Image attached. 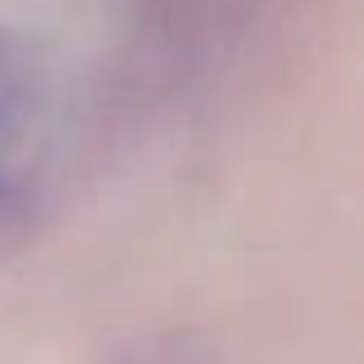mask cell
<instances>
[{"label":"cell","instance_id":"obj_1","mask_svg":"<svg viewBox=\"0 0 364 364\" xmlns=\"http://www.w3.org/2000/svg\"><path fill=\"white\" fill-rule=\"evenodd\" d=\"M51 166V74L33 42L0 28V240L33 222Z\"/></svg>","mask_w":364,"mask_h":364}]
</instances>
